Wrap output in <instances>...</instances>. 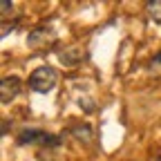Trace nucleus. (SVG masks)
Instances as JSON below:
<instances>
[{
    "label": "nucleus",
    "mask_w": 161,
    "mask_h": 161,
    "mask_svg": "<svg viewBox=\"0 0 161 161\" xmlns=\"http://www.w3.org/2000/svg\"><path fill=\"white\" fill-rule=\"evenodd\" d=\"M58 83V72L52 65H43L29 74V90L38 92V94H47L56 87Z\"/></svg>",
    "instance_id": "1"
},
{
    "label": "nucleus",
    "mask_w": 161,
    "mask_h": 161,
    "mask_svg": "<svg viewBox=\"0 0 161 161\" xmlns=\"http://www.w3.org/2000/svg\"><path fill=\"white\" fill-rule=\"evenodd\" d=\"M20 146H45V148H56L60 146V136L43 132V130H23L18 136Z\"/></svg>",
    "instance_id": "2"
},
{
    "label": "nucleus",
    "mask_w": 161,
    "mask_h": 161,
    "mask_svg": "<svg viewBox=\"0 0 161 161\" xmlns=\"http://www.w3.org/2000/svg\"><path fill=\"white\" fill-rule=\"evenodd\" d=\"M20 90H23V83H20L18 76H5L3 83H0V98H3V103H9V101H14Z\"/></svg>",
    "instance_id": "3"
},
{
    "label": "nucleus",
    "mask_w": 161,
    "mask_h": 161,
    "mask_svg": "<svg viewBox=\"0 0 161 161\" xmlns=\"http://www.w3.org/2000/svg\"><path fill=\"white\" fill-rule=\"evenodd\" d=\"M54 40H56V34L47 27H38L27 36V43L31 47H47V43H54Z\"/></svg>",
    "instance_id": "4"
},
{
    "label": "nucleus",
    "mask_w": 161,
    "mask_h": 161,
    "mask_svg": "<svg viewBox=\"0 0 161 161\" xmlns=\"http://www.w3.org/2000/svg\"><path fill=\"white\" fill-rule=\"evenodd\" d=\"M146 11H148L150 20L161 25V0H150V3H146Z\"/></svg>",
    "instance_id": "5"
},
{
    "label": "nucleus",
    "mask_w": 161,
    "mask_h": 161,
    "mask_svg": "<svg viewBox=\"0 0 161 161\" xmlns=\"http://www.w3.org/2000/svg\"><path fill=\"white\" fill-rule=\"evenodd\" d=\"M74 132H76V139H80V141H90V134H92V130H90V125H76L74 128Z\"/></svg>",
    "instance_id": "6"
},
{
    "label": "nucleus",
    "mask_w": 161,
    "mask_h": 161,
    "mask_svg": "<svg viewBox=\"0 0 161 161\" xmlns=\"http://www.w3.org/2000/svg\"><path fill=\"white\" fill-rule=\"evenodd\" d=\"M148 72L150 74H161V52L150 60V65H148Z\"/></svg>",
    "instance_id": "7"
},
{
    "label": "nucleus",
    "mask_w": 161,
    "mask_h": 161,
    "mask_svg": "<svg viewBox=\"0 0 161 161\" xmlns=\"http://www.w3.org/2000/svg\"><path fill=\"white\" fill-rule=\"evenodd\" d=\"M0 7H3V18L9 14V9H14V5L9 3V0H3V3H0Z\"/></svg>",
    "instance_id": "8"
},
{
    "label": "nucleus",
    "mask_w": 161,
    "mask_h": 161,
    "mask_svg": "<svg viewBox=\"0 0 161 161\" xmlns=\"http://www.w3.org/2000/svg\"><path fill=\"white\" fill-rule=\"evenodd\" d=\"M159 161H161V159H159Z\"/></svg>",
    "instance_id": "9"
}]
</instances>
